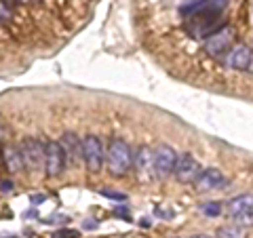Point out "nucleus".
I'll list each match as a JSON object with an SVG mask.
<instances>
[{"label":"nucleus","mask_w":253,"mask_h":238,"mask_svg":"<svg viewBox=\"0 0 253 238\" xmlns=\"http://www.w3.org/2000/svg\"><path fill=\"white\" fill-rule=\"evenodd\" d=\"M106 169L110 175L125 177L133 169V150L123 137H112L106 148Z\"/></svg>","instance_id":"f257e3e1"},{"label":"nucleus","mask_w":253,"mask_h":238,"mask_svg":"<svg viewBox=\"0 0 253 238\" xmlns=\"http://www.w3.org/2000/svg\"><path fill=\"white\" fill-rule=\"evenodd\" d=\"M83 162L91 173H99L106 166V148L99 135L89 133L83 137Z\"/></svg>","instance_id":"f03ea898"},{"label":"nucleus","mask_w":253,"mask_h":238,"mask_svg":"<svg viewBox=\"0 0 253 238\" xmlns=\"http://www.w3.org/2000/svg\"><path fill=\"white\" fill-rule=\"evenodd\" d=\"M234 46V30L230 26H221L219 30H215L211 36H207L203 40V49L209 57H224V55Z\"/></svg>","instance_id":"7ed1b4c3"},{"label":"nucleus","mask_w":253,"mask_h":238,"mask_svg":"<svg viewBox=\"0 0 253 238\" xmlns=\"http://www.w3.org/2000/svg\"><path fill=\"white\" fill-rule=\"evenodd\" d=\"M221 23V13H211V15H192L186 19V30L190 32V36L205 40L207 36H211L215 30H219Z\"/></svg>","instance_id":"20e7f679"},{"label":"nucleus","mask_w":253,"mask_h":238,"mask_svg":"<svg viewBox=\"0 0 253 238\" xmlns=\"http://www.w3.org/2000/svg\"><path fill=\"white\" fill-rule=\"evenodd\" d=\"M44 148H46V141L38 139V137L21 139L19 150H21V156H23V164H26L30 171H42L44 169Z\"/></svg>","instance_id":"39448f33"},{"label":"nucleus","mask_w":253,"mask_h":238,"mask_svg":"<svg viewBox=\"0 0 253 238\" xmlns=\"http://www.w3.org/2000/svg\"><path fill=\"white\" fill-rule=\"evenodd\" d=\"M68 166L66 152L57 139H49L44 148V173L46 177H59Z\"/></svg>","instance_id":"423d86ee"},{"label":"nucleus","mask_w":253,"mask_h":238,"mask_svg":"<svg viewBox=\"0 0 253 238\" xmlns=\"http://www.w3.org/2000/svg\"><path fill=\"white\" fill-rule=\"evenodd\" d=\"M175 158H177V152L169 144H161V146H158L152 152V173H154V177L165 179V177L173 175V169H175Z\"/></svg>","instance_id":"0eeeda50"},{"label":"nucleus","mask_w":253,"mask_h":238,"mask_svg":"<svg viewBox=\"0 0 253 238\" xmlns=\"http://www.w3.org/2000/svg\"><path fill=\"white\" fill-rule=\"evenodd\" d=\"M201 162L190 154V152H181L175 158V169H173V175L181 184H194L196 177L201 175Z\"/></svg>","instance_id":"6e6552de"},{"label":"nucleus","mask_w":253,"mask_h":238,"mask_svg":"<svg viewBox=\"0 0 253 238\" xmlns=\"http://www.w3.org/2000/svg\"><path fill=\"white\" fill-rule=\"evenodd\" d=\"M228 6V0H188L181 6V17H192V15H211V13H224Z\"/></svg>","instance_id":"1a4fd4ad"},{"label":"nucleus","mask_w":253,"mask_h":238,"mask_svg":"<svg viewBox=\"0 0 253 238\" xmlns=\"http://www.w3.org/2000/svg\"><path fill=\"white\" fill-rule=\"evenodd\" d=\"M251 59H253V51L249 44H234L230 51L226 53L224 63L228 68L236 70V72H245L251 68Z\"/></svg>","instance_id":"9d476101"},{"label":"nucleus","mask_w":253,"mask_h":238,"mask_svg":"<svg viewBox=\"0 0 253 238\" xmlns=\"http://www.w3.org/2000/svg\"><path fill=\"white\" fill-rule=\"evenodd\" d=\"M196 188L201 190V192H209V190H221L226 188L228 179L224 177V173H221L219 169H215V166H209V169H203L201 175L196 177Z\"/></svg>","instance_id":"9b49d317"},{"label":"nucleus","mask_w":253,"mask_h":238,"mask_svg":"<svg viewBox=\"0 0 253 238\" xmlns=\"http://www.w3.org/2000/svg\"><path fill=\"white\" fill-rule=\"evenodd\" d=\"M59 144L63 148V152H66L68 164H78L83 160V139L76 133H63Z\"/></svg>","instance_id":"f8f14e48"},{"label":"nucleus","mask_w":253,"mask_h":238,"mask_svg":"<svg viewBox=\"0 0 253 238\" xmlns=\"http://www.w3.org/2000/svg\"><path fill=\"white\" fill-rule=\"evenodd\" d=\"M2 166L11 173V175H17V173H21L23 169H26L19 146H11V144H6V146L2 148Z\"/></svg>","instance_id":"ddd939ff"},{"label":"nucleus","mask_w":253,"mask_h":238,"mask_svg":"<svg viewBox=\"0 0 253 238\" xmlns=\"http://www.w3.org/2000/svg\"><path fill=\"white\" fill-rule=\"evenodd\" d=\"M133 169L139 173V177H146L148 173L152 171V150L148 146H139L135 152H133Z\"/></svg>","instance_id":"4468645a"},{"label":"nucleus","mask_w":253,"mask_h":238,"mask_svg":"<svg viewBox=\"0 0 253 238\" xmlns=\"http://www.w3.org/2000/svg\"><path fill=\"white\" fill-rule=\"evenodd\" d=\"M224 211L228 215H236V213H247V211H253V194L251 192H245V194H239L230 198L226 202Z\"/></svg>","instance_id":"2eb2a0df"},{"label":"nucleus","mask_w":253,"mask_h":238,"mask_svg":"<svg viewBox=\"0 0 253 238\" xmlns=\"http://www.w3.org/2000/svg\"><path fill=\"white\" fill-rule=\"evenodd\" d=\"M215 238H247V228H241L236 224L221 226L215 232Z\"/></svg>","instance_id":"dca6fc26"},{"label":"nucleus","mask_w":253,"mask_h":238,"mask_svg":"<svg viewBox=\"0 0 253 238\" xmlns=\"http://www.w3.org/2000/svg\"><path fill=\"white\" fill-rule=\"evenodd\" d=\"M201 213L207 217H217L224 213V204H221L219 200H209V202H203L201 204Z\"/></svg>","instance_id":"f3484780"},{"label":"nucleus","mask_w":253,"mask_h":238,"mask_svg":"<svg viewBox=\"0 0 253 238\" xmlns=\"http://www.w3.org/2000/svg\"><path fill=\"white\" fill-rule=\"evenodd\" d=\"M232 217V224L241 226V228H253V211H247V213H236V215H230Z\"/></svg>","instance_id":"a211bd4d"},{"label":"nucleus","mask_w":253,"mask_h":238,"mask_svg":"<svg viewBox=\"0 0 253 238\" xmlns=\"http://www.w3.org/2000/svg\"><path fill=\"white\" fill-rule=\"evenodd\" d=\"M99 194L104 198H110L114 202H125L126 200V194L125 192H114V190H99Z\"/></svg>","instance_id":"6ab92c4d"},{"label":"nucleus","mask_w":253,"mask_h":238,"mask_svg":"<svg viewBox=\"0 0 253 238\" xmlns=\"http://www.w3.org/2000/svg\"><path fill=\"white\" fill-rule=\"evenodd\" d=\"M13 19V9L4 0H0V23H9Z\"/></svg>","instance_id":"aec40b11"},{"label":"nucleus","mask_w":253,"mask_h":238,"mask_svg":"<svg viewBox=\"0 0 253 238\" xmlns=\"http://www.w3.org/2000/svg\"><path fill=\"white\" fill-rule=\"evenodd\" d=\"M53 238H81L78 230H70V228H61L57 232H53Z\"/></svg>","instance_id":"412c9836"},{"label":"nucleus","mask_w":253,"mask_h":238,"mask_svg":"<svg viewBox=\"0 0 253 238\" xmlns=\"http://www.w3.org/2000/svg\"><path fill=\"white\" fill-rule=\"evenodd\" d=\"M114 215L116 217H121V219H125V221H131V215H129V207H126V204H116L114 207Z\"/></svg>","instance_id":"4be33fe9"},{"label":"nucleus","mask_w":253,"mask_h":238,"mask_svg":"<svg viewBox=\"0 0 253 238\" xmlns=\"http://www.w3.org/2000/svg\"><path fill=\"white\" fill-rule=\"evenodd\" d=\"M13 188H15L13 179H0V192H2V194L13 192Z\"/></svg>","instance_id":"5701e85b"},{"label":"nucleus","mask_w":253,"mask_h":238,"mask_svg":"<svg viewBox=\"0 0 253 238\" xmlns=\"http://www.w3.org/2000/svg\"><path fill=\"white\" fill-rule=\"evenodd\" d=\"M6 137H9V129L0 122V148H4L6 146Z\"/></svg>","instance_id":"b1692460"},{"label":"nucleus","mask_w":253,"mask_h":238,"mask_svg":"<svg viewBox=\"0 0 253 238\" xmlns=\"http://www.w3.org/2000/svg\"><path fill=\"white\" fill-rule=\"evenodd\" d=\"M46 200V194H32L30 196V202L34 204V207H38V204H42Z\"/></svg>","instance_id":"393cba45"},{"label":"nucleus","mask_w":253,"mask_h":238,"mask_svg":"<svg viewBox=\"0 0 253 238\" xmlns=\"http://www.w3.org/2000/svg\"><path fill=\"white\" fill-rule=\"evenodd\" d=\"M83 226H84L86 230H93V228H97V226H99V221H91V219H86Z\"/></svg>","instance_id":"a878e982"},{"label":"nucleus","mask_w":253,"mask_h":238,"mask_svg":"<svg viewBox=\"0 0 253 238\" xmlns=\"http://www.w3.org/2000/svg\"><path fill=\"white\" fill-rule=\"evenodd\" d=\"M9 6H13V4H23V2H28V0H4Z\"/></svg>","instance_id":"bb28decb"},{"label":"nucleus","mask_w":253,"mask_h":238,"mask_svg":"<svg viewBox=\"0 0 253 238\" xmlns=\"http://www.w3.org/2000/svg\"><path fill=\"white\" fill-rule=\"evenodd\" d=\"M192 238H215V236H209V234H196V236H192Z\"/></svg>","instance_id":"cd10ccee"},{"label":"nucleus","mask_w":253,"mask_h":238,"mask_svg":"<svg viewBox=\"0 0 253 238\" xmlns=\"http://www.w3.org/2000/svg\"><path fill=\"white\" fill-rule=\"evenodd\" d=\"M249 70H253V59H251V68H249Z\"/></svg>","instance_id":"c85d7f7f"}]
</instances>
